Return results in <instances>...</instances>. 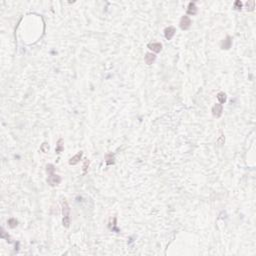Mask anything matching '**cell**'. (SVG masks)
I'll use <instances>...</instances> for the list:
<instances>
[{"label":"cell","instance_id":"obj_1","mask_svg":"<svg viewBox=\"0 0 256 256\" xmlns=\"http://www.w3.org/2000/svg\"><path fill=\"white\" fill-rule=\"evenodd\" d=\"M62 215H63L62 219L63 226L65 228H69L70 224H71V220H70V207L68 205V202L65 199L62 202Z\"/></svg>","mask_w":256,"mask_h":256},{"label":"cell","instance_id":"obj_2","mask_svg":"<svg viewBox=\"0 0 256 256\" xmlns=\"http://www.w3.org/2000/svg\"><path fill=\"white\" fill-rule=\"evenodd\" d=\"M47 182H48V184H49L50 186L54 187V186L58 185L60 182H61V177H60V175L55 174V173H52V174L48 175Z\"/></svg>","mask_w":256,"mask_h":256},{"label":"cell","instance_id":"obj_3","mask_svg":"<svg viewBox=\"0 0 256 256\" xmlns=\"http://www.w3.org/2000/svg\"><path fill=\"white\" fill-rule=\"evenodd\" d=\"M192 24V21L191 19L189 18V16L187 15H184L182 16V18L180 19V28L182 29V30H188V29L190 28V26H191Z\"/></svg>","mask_w":256,"mask_h":256},{"label":"cell","instance_id":"obj_4","mask_svg":"<svg viewBox=\"0 0 256 256\" xmlns=\"http://www.w3.org/2000/svg\"><path fill=\"white\" fill-rule=\"evenodd\" d=\"M175 33H176V29H175V27H173V26H168L164 30V36L167 40H171L173 36L175 35Z\"/></svg>","mask_w":256,"mask_h":256},{"label":"cell","instance_id":"obj_5","mask_svg":"<svg viewBox=\"0 0 256 256\" xmlns=\"http://www.w3.org/2000/svg\"><path fill=\"white\" fill-rule=\"evenodd\" d=\"M223 112V105L220 103H216L215 105L212 107V114L215 117H220L222 115Z\"/></svg>","mask_w":256,"mask_h":256},{"label":"cell","instance_id":"obj_6","mask_svg":"<svg viewBox=\"0 0 256 256\" xmlns=\"http://www.w3.org/2000/svg\"><path fill=\"white\" fill-rule=\"evenodd\" d=\"M147 47L155 53H159L162 50V44L159 42H151L147 45Z\"/></svg>","mask_w":256,"mask_h":256},{"label":"cell","instance_id":"obj_7","mask_svg":"<svg viewBox=\"0 0 256 256\" xmlns=\"http://www.w3.org/2000/svg\"><path fill=\"white\" fill-rule=\"evenodd\" d=\"M232 46V38L230 36H227L225 39H223L222 42H221V49H225L228 50L231 48Z\"/></svg>","mask_w":256,"mask_h":256},{"label":"cell","instance_id":"obj_8","mask_svg":"<svg viewBox=\"0 0 256 256\" xmlns=\"http://www.w3.org/2000/svg\"><path fill=\"white\" fill-rule=\"evenodd\" d=\"M82 155H83V152H82V151H79V152H78L77 154H75L72 158H70L69 164L70 165H76L77 163L79 162L80 160H81Z\"/></svg>","mask_w":256,"mask_h":256},{"label":"cell","instance_id":"obj_9","mask_svg":"<svg viewBox=\"0 0 256 256\" xmlns=\"http://www.w3.org/2000/svg\"><path fill=\"white\" fill-rule=\"evenodd\" d=\"M156 60V55L154 53H146L145 57H144V61L147 65H151L154 63Z\"/></svg>","mask_w":256,"mask_h":256},{"label":"cell","instance_id":"obj_10","mask_svg":"<svg viewBox=\"0 0 256 256\" xmlns=\"http://www.w3.org/2000/svg\"><path fill=\"white\" fill-rule=\"evenodd\" d=\"M197 13V6L195 2H190L187 7V14L189 15H195Z\"/></svg>","mask_w":256,"mask_h":256},{"label":"cell","instance_id":"obj_11","mask_svg":"<svg viewBox=\"0 0 256 256\" xmlns=\"http://www.w3.org/2000/svg\"><path fill=\"white\" fill-rule=\"evenodd\" d=\"M105 162L106 165H112L115 163V156L112 153H108V154L105 155Z\"/></svg>","mask_w":256,"mask_h":256},{"label":"cell","instance_id":"obj_12","mask_svg":"<svg viewBox=\"0 0 256 256\" xmlns=\"http://www.w3.org/2000/svg\"><path fill=\"white\" fill-rule=\"evenodd\" d=\"M63 150H64V145H63V139H62V138H60V139L57 141V144H56L55 152L56 153H61Z\"/></svg>","mask_w":256,"mask_h":256},{"label":"cell","instance_id":"obj_13","mask_svg":"<svg viewBox=\"0 0 256 256\" xmlns=\"http://www.w3.org/2000/svg\"><path fill=\"white\" fill-rule=\"evenodd\" d=\"M217 99L220 104H224L226 100H227V96H226V94L224 92H219L217 94Z\"/></svg>","mask_w":256,"mask_h":256},{"label":"cell","instance_id":"obj_14","mask_svg":"<svg viewBox=\"0 0 256 256\" xmlns=\"http://www.w3.org/2000/svg\"><path fill=\"white\" fill-rule=\"evenodd\" d=\"M8 225L10 228H15L18 225V221L16 220V218H10L8 219Z\"/></svg>","mask_w":256,"mask_h":256},{"label":"cell","instance_id":"obj_15","mask_svg":"<svg viewBox=\"0 0 256 256\" xmlns=\"http://www.w3.org/2000/svg\"><path fill=\"white\" fill-rule=\"evenodd\" d=\"M54 170H55V167L53 164H47L46 165V172H47V174H52V173H54Z\"/></svg>","mask_w":256,"mask_h":256},{"label":"cell","instance_id":"obj_16","mask_svg":"<svg viewBox=\"0 0 256 256\" xmlns=\"http://www.w3.org/2000/svg\"><path fill=\"white\" fill-rule=\"evenodd\" d=\"M254 5H255V2L254 1H248L246 3V6H247V9L249 11H252L254 9Z\"/></svg>","mask_w":256,"mask_h":256},{"label":"cell","instance_id":"obj_17","mask_svg":"<svg viewBox=\"0 0 256 256\" xmlns=\"http://www.w3.org/2000/svg\"><path fill=\"white\" fill-rule=\"evenodd\" d=\"M234 8H235L236 10H241V8H242V2L239 1V0L235 1L234 2Z\"/></svg>","mask_w":256,"mask_h":256},{"label":"cell","instance_id":"obj_18","mask_svg":"<svg viewBox=\"0 0 256 256\" xmlns=\"http://www.w3.org/2000/svg\"><path fill=\"white\" fill-rule=\"evenodd\" d=\"M89 160L88 159H85L84 160V164H83V173H86L87 169H88L89 167Z\"/></svg>","mask_w":256,"mask_h":256},{"label":"cell","instance_id":"obj_19","mask_svg":"<svg viewBox=\"0 0 256 256\" xmlns=\"http://www.w3.org/2000/svg\"><path fill=\"white\" fill-rule=\"evenodd\" d=\"M224 142H225V137H224L223 134H221L220 137H219L218 140H217V143L219 145H222V144H224Z\"/></svg>","mask_w":256,"mask_h":256},{"label":"cell","instance_id":"obj_20","mask_svg":"<svg viewBox=\"0 0 256 256\" xmlns=\"http://www.w3.org/2000/svg\"><path fill=\"white\" fill-rule=\"evenodd\" d=\"M41 150H42L44 153H46L48 150H49V146H48L47 143H43L42 146H41Z\"/></svg>","mask_w":256,"mask_h":256}]
</instances>
